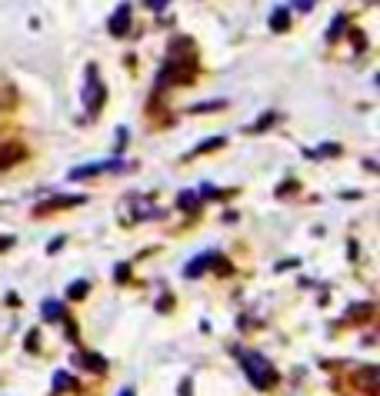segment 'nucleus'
<instances>
[{
    "label": "nucleus",
    "mask_w": 380,
    "mask_h": 396,
    "mask_svg": "<svg viewBox=\"0 0 380 396\" xmlns=\"http://www.w3.org/2000/svg\"><path fill=\"white\" fill-rule=\"evenodd\" d=\"M274 120H277V113H264V117H260V120L254 123V130H264V127H270Z\"/></svg>",
    "instance_id": "a211bd4d"
},
{
    "label": "nucleus",
    "mask_w": 380,
    "mask_h": 396,
    "mask_svg": "<svg viewBox=\"0 0 380 396\" xmlns=\"http://www.w3.org/2000/svg\"><path fill=\"white\" fill-rule=\"evenodd\" d=\"M147 4H150V7H157V11H160V7H167L170 0H147Z\"/></svg>",
    "instance_id": "5701e85b"
},
{
    "label": "nucleus",
    "mask_w": 380,
    "mask_h": 396,
    "mask_svg": "<svg viewBox=\"0 0 380 396\" xmlns=\"http://www.w3.org/2000/svg\"><path fill=\"white\" fill-rule=\"evenodd\" d=\"M197 73V47L190 37H177L170 43V51H167V63L160 77H157V87H164V83H190Z\"/></svg>",
    "instance_id": "f257e3e1"
},
{
    "label": "nucleus",
    "mask_w": 380,
    "mask_h": 396,
    "mask_svg": "<svg viewBox=\"0 0 380 396\" xmlns=\"http://www.w3.org/2000/svg\"><path fill=\"white\" fill-rule=\"evenodd\" d=\"M14 246V236H0V254H4V250H11Z\"/></svg>",
    "instance_id": "412c9836"
},
{
    "label": "nucleus",
    "mask_w": 380,
    "mask_h": 396,
    "mask_svg": "<svg viewBox=\"0 0 380 396\" xmlns=\"http://www.w3.org/2000/svg\"><path fill=\"white\" fill-rule=\"evenodd\" d=\"M210 264H214V254H207V256H200V260H194V264H187V270H184V273L190 276V280H194V276H200V273H204V270H207Z\"/></svg>",
    "instance_id": "1a4fd4ad"
},
{
    "label": "nucleus",
    "mask_w": 380,
    "mask_h": 396,
    "mask_svg": "<svg viewBox=\"0 0 380 396\" xmlns=\"http://www.w3.org/2000/svg\"><path fill=\"white\" fill-rule=\"evenodd\" d=\"M91 293V286L83 283V280H77V283H71V290H67V296H71V300H83V296Z\"/></svg>",
    "instance_id": "4468645a"
},
{
    "label": "nucleus",
    "mask_w": 380,
    "mask_h": 396,
    "mask_svg": "<svg viewBox=\"0 0 380 396\" xmlns=\"http://www.w3.org/2000/svg\"><path fill=\"white\" fill-rule=\"evenodd\" d=\"M217 107H224L220 100H210V103H200V107H190L194 113H204V110H217Z\"/></svg>",
    "instance_id": "6ab92c4d"
},
{
    "label": "nucleus",
    "mask_w": 380,
    "mask_h": 396,
    "mask_svg": "<svg viewBox=\"0 0 380 396\" xmlns=\"http://www.w3.org/2000/svg\"><path fill=\"white\" fill-rule=\"evenodd\" d=\"M377 380H380L377 366H360L357 373H354V383H357L367 396H377L380 393V383H377Z\"/></svg>",
    "instance_id": "39448f33"
},
{
    "label": "nucleus",
    "mask_w": 380,
    "mask_h": 396,
    "mask_svg": "<svg viewBox=\"0 0 380 396\" xmlns=\"http://www.w3.org/2000/svg\"><path fill=\"white\" fill-rule=\"evenodd\" d=\"M197 207H200V197H197V193H190V190L180 193V210L190 214V210H197Z\"/></svg>",
    "instance_id": "9b49d317"
},
{
    "label": "nucleus",
    "mask_w": 380,
    "mask_h": 396,
    "mask_svg": "<svg viewBox=\"0 0 380 396\" xmlns=\"http://www.w3.org/2000/svg\"><path fill=\"white\" fill-rule=\"evenodd\" d=\"M71 373H53V390H71Z\"/></svg>",
    "instance_id": "f3484780"
},
{
    "label": "nucleus",
    "mask_w": 380,
    "mask_h": 396,
    "mask_svg": "<svg viewBox=\"0 0 380 396\" xmlns=\"http://www.w3.org/2000/svg\"><path fill=\"white\" fill-rule=\"evenodd\" d=\"M83 204V197H61V200H47L37 207V214H51V210H63V207H77Z\"/></svg>",
    "instance_id": "6e6552de"
},
{
    "label": "nucleus",
    "mask_w": 380,
    "mask_h": 396,
    "mask_svg": "<svg viewBox=\"0 0 380 396\" xmlns=\"http://www.w3.org/2000/svg\"><path fill=\"white\" fill-rule=\"evenodd\" d=\"M127 31H130V4H120L117 14L111 17V33L113 37H127Z\"/></svg>",
    "instance_id": "423d86ee"
},
{
    "label": "nucleus",
    "mask_w": 380,
    "mask_h": 396,
    "mask_svg": "<svg viewBox=\"0 0 380 396\" xmlns=\"http://www.w3.org/2000/svg\"><path fill=\"white\" fill-rule=\"evenodd\" d=\"M294 7H297L300 14H307L310 7H314V0H294Z\"/></svg>",
    "instance_id": "aec40b11"
},
{
    "label": "nucleus",
    "mask_w": 380,
    "mask_h": 396,
    "mask_svg": "<svg viewBox=\"0 0 380 396\" xmlns=\"http://www.w3.org/2000/svg\"><path fill=\"white\" fill-rule=\"evenodd\" d=\"M217 147H224V137H210V140H204L200 147H197L190 157H200V153H207V150H217Z\"/></svg>",
    "instance_id": "f8f14e48"
},
{
    "label": "nucleus",
    "mask_w": 380,
    "mask_h": 396,
    "mask_svg": "<svg viewBox=\"0 0 380 396\" xmlns=\"http://www.w3.org/2000/svg\"><path fill=\"white\" fill-rule=\"evenodd\" d=\"M374 313V303H360V306H350V320H367V316Z\"/></svg>",
    "instance_id": "ddd939ff"
},
{
    "label": "nucleus",
    "mask_w": 380,
    "mask_h": 396,
    "mask_svg": "<svg viewBox=\"0 0 380 396\" xmlns=\"http://www.w3.org/2000/svg\"><path fill=\"white\" fill-rule=\"evenodd\" d=\"M61 246H63V236H57V240H51V254H57Z\"/></svg>",
    "instance_id": "4be33fe9"
},
{
    "label": "nucleus",
    "mask_w": 380,
    "mask_h": 396,
    "mask_svg": "<svg viewBox=\"0 0 380 396\" xmlns=\"http://www.w3.org/2000/svg\"><path fill=\"white\" fill-rule=\"evenodd\" d=\"M21 160H27V147L17 140L11 143H0V170H11V167H17Z\"/></svg>",
    "instance_id": "20e7f679"
},
{
    "label": "nucleus",
    "mask_w": 380,
    "mask_h": 396,
    "mask_svg": "<svg viewBox=\"0 0 380 396\" xmlns=\"http://www.w3.org/2000/svg\"><path fill=\"white\" fill-rule=\"evenodd\" d=\"M270 27H274V31H287V11H284V7H280V11H274Z\"/></svg>",
    "instance_id": "2eb2a0df"
},
{
    "label": "nucleus",
    "mask_w": 380,
    "mask_h": 396,
    "mask_svg": "<svg viewBox=\"0 0 380 396\" xmlns=\"http://www.w3.org/2000/svg\"><path fill=\"white\" fill-rule=\"evenodd\" d=\"M117 396H134V390H120V393H117Z\"/></svg>",
    "instance_id": "b1692460"
},
{
    "label": "nucleus",
    "mask_w": 380,
    "mask_h": 396,
    "mask_svg": "<svg viewBox=\"0 0 380 396\" xmlns=\"http://www.w3.org/2000/svg\"><path fill=\"white\" fill-rule=\"evenodd\" d=\"M83 100H87V113H97L103 107V100H107V93H103V83L101 77H97V67H91L87 71V93H83Z\"/></svg>",
    "instance_id": "7ed1b4c3"
},
{
    "label": "nucleus",
    "mask_w": 380,
    "mask_h": 396,
    "mask_svg": "<svg viewBox=\"0 0 380 396\" xmlns=\"http://www.w3.org/2000/svg\"><path fill=\"white\" fill-rule=\"evenodd\" d=\"M77 363L91 373H107V360H101L97 353H77Z\"/></svg>",
    "instance_id": "0eeeda50"
},
{
    "label": "nucleus",
    "mask_w": 380,
    "mask_h": 396,
    "mask_svg": "<svg viewBox=\"0 0 380 396\" xmlns=\"http://www.w3.org/2000/svg\"><path fill=\"white\" fill-rule=\"evenodd\" d=\"M344 27H347V17H337V21H334V27H330V33H327V41H337L340 33H344Z\"/></svg>",
    "instance_id": "dca6fc26"
},
{
    "label": "nucleus",
    "mask_w": 380,
    "mask_h": 396,
    "mask_svg": "<svg viewBox=\"0 0 380 396\" xmlns=\"http://www.w3.org/2000/svg\"><path fill=\"white\" fill-rule=\"evenodd\" d=\"M61 316H63V306L57 303V300H43V320H47V323L61 320Z\"/></svg>",
    "instance_id": "9d476101"
},
{
    "label": "nucleus",
    "mask_w": 380,
    "mask_h": 396,
    "mask_svg": "<svg viewBox=\"0 0 380 396\" xmlns=\"http://www.w3.org/2000/svg\"><path fill=\"white\" fill-rule=\"evenodd\" d=\"M240 366H244V373L250 376V383L257 386V390H270V386L277 383V370H274V363H270L267 356L254 353V350L240 353Z\"/></svg>",
    "instance_id": "f03ea898"
}]
</instances>
